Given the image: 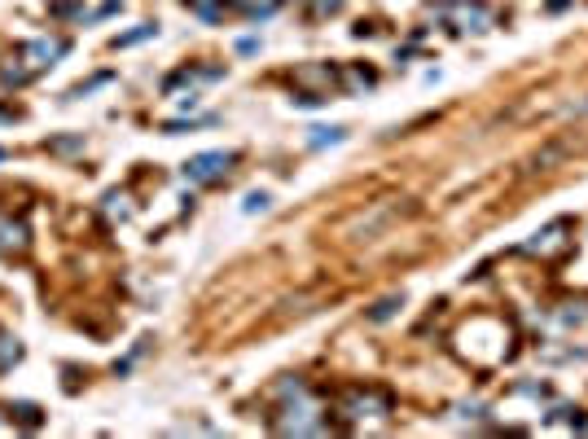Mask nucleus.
Here are the masks:
<instances>
[{
	"label": "nucleus",
	"instance_id": "obj_1",
	"mask_svg": "<svg viewBox=\"0 0 588 439\" xmlns=\"http://www.w3.org/2000/svg\"><path fill=\"white\" fill-rule=\"evenodd\" d=\"M228 162H233V154H220V150L216 154H198L193 162H185V176H189V181H216Z\"/></svg>",
	"mask_w": 588,
	"mask_h": 439
},
{
	"label": "nucleus",
	"instance_id": "obj_2",
	"mask_svg": "<svg viewBox=\"0 0 588 439\" xmlns=\"http://www.w3.org/2000/svg\"><path fill=\"white\" fill-rule=\"evenodd\" d=\"M259 207H268V193H251L246 198V211H259Z\"/></svg>",
	"mask_w": 588,
	"mask_h": 439
}]
</instances>
